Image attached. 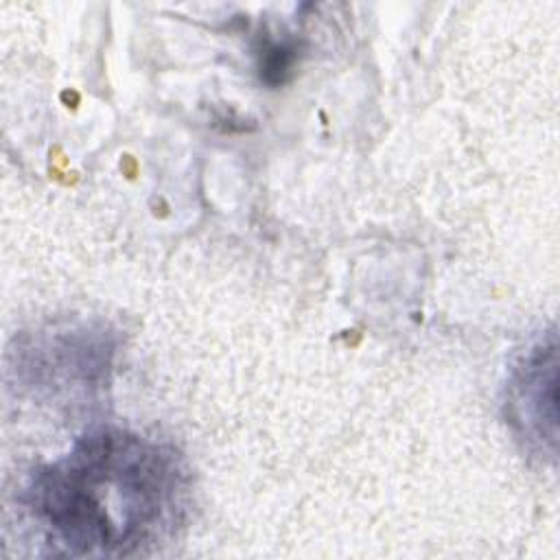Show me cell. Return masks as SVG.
Listing matches in <instances>:
<instances>
[{
	"label": "cell",
	"mask_w": 560,
	"mask_h": 560,
	"mask_svg": "<svg viewBox=\"0 0 560 560\" xmlns=\"http://www.w3.org/2000/svg\"><path fill=\"white\" fill-rule=\"evenodd\" d=\"M505 416L516 438L536 453L556 457L558 446V343L551 332L536 341L512 368Z\"/></svg>",
	"instance_id": "obj_2"
},
{
	"label": "cell",
	"mask_w": 560,
	"mask_h": 560,
	"mask_svg": "<svg viewBox=\"0 0 560 560\" xmlns=\"http://www.w3.org/2000/svg\"><path fill=\"white\" fill-rule=\"evenodd\" d=\"M291 61H293V50L287 46L273 44L262 55V63H260V72H262L265 81L280 83L284 79V72L291 68Z\"/></svg>",
	"instance_id": "obj_3"
},
{
	"label": "cell",
	"mask_w": 560,
	"mask_h": 560,
	"mask_svg": "<svg viewBox=\"0 0 560 560\" xmlns=\"http://www.w3.org/2000/svg\"><path fill=\"white\" fill-rule=\"evenodd\" d=\"M20 503L52 556H147L184 525L190 475L173 446L107 427L33 470Z\"/></svg>",
	"instance_id": "obj_1"
}]
</instances>
